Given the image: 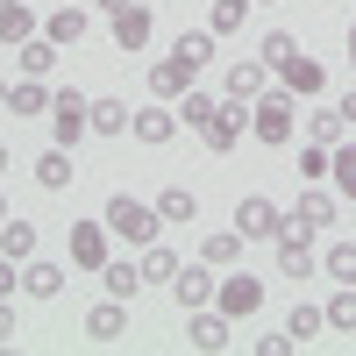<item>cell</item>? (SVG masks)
<instances>
[{
    "instance_id": "74e56055",
    "label": "cell",
    "mask_w": 356,
    "mask_h": 356,
    "mask_svg": "<svg viewBox=\"0 0 356 356\" xmlns=\"http://www.w3.org/2000/svg\"><path fill=\"white\" fill-rule=\"evenodd\" d=\"M292 50H300V36H285V29H271V36H264V50H257V57H264V65L278 72V65H285Z\"/></svg>"
},
{
    "instance_id": "2e32d148",
    "label": "cell",
    "mask_w": 356,
    "mask_h": 356,
    "mask_svg": "<svg viewBox=\"0 0 356 356\" xmlns=\"http://www.w3.org/2000/svg\"><path fill=\"white\" fill-rule=\"evenodd\" d=\"M264 86H271V65H264V57H235L228 65V100H257Z\"/></svg>"
},
{
    "instance_id": "681fc988",
    "label": "cell",
    "mask_w": 356,
    "mask_h": 356,
    "mask_svg": "<svg viewBox=\"0 0 356 356\" xmlns=\"http://www.w3.org/2000/svg\"><path fill=\"white\" fill-rule=\"evenodd\" d=\"M264 8H271V0H264Z\"/></svg>"
},
{
    "instance_id": "5b68a950",
    "label": "cell",
    "mask_w": 356,
    "mask_h": 356,
    "mask_svg": "<svg viewBox=\"0 0 356 356\" xmlns=\"http://www.w3.org/2000/svg\"><path fill=\"white\" fill-rule=\"evenodd\" d=\"M214 307H221L228 321H250V314H264V278H250V271H228V278H214Z\"/></svg>"
},
{
    "instance_id": "e575fe53",
    "label": "cell",
    "mask_w": 356,
    "mask_h": 356,
    "mask_svg": "<svg viewBox=\"0 0 356 356\" xmlns=\"http://www.w3.org/2000/svg\"><path fill=\"white\" fill-rule=\"evenodd\" d=\"M321 328H328V314H321V307H292V314H285V335H292V342H314Z\"/></svg>"
},
{
    "instance_id": "7402d4cb",
    "label": "cell",
    "mask_w": 356,
    "mask_h": 356,
    "mask_svg": "<svg viewBox=\"0 0 356 356\" xmlns=\"http://www.w3.org/2000/svg\"><path fill=\"white\" fill-rule=\"evenodd\" d=\"M0 257H15V264H29V257H36V221L8 214V228H0Z\"/></svg>"
},
{
    "instance_id": "4316f807",
    "label": "cell",
    "mask_w": 356,
    "mask_h": 356,
    "mask_svg": "<svg viewBox=\"0 0 356 356\" xmlns=\"http://www.w3.org/2000/svg\"><path fill=\"white\" fill-rule=\"evenodd\" d=\"M307 136H314V143H328V150H335V143L349 136V122H342V107H314V114H307Z\"/></svg>"
},
{
    "instance_id": "c3c4849f",
    "label": "cell",
    "mask_w": 356,
    "mask_h": 356,
    "mask_svg": "<svg viewBox=\"0 0 356 356\" xmlns=\"http://www.w3.org/2000/svg\"><path fill=\"white\" fill-rule=\"evenodd\" d=\"M0 171H8V150H0Z\"/></svg>"
},
{
    "instance_id": "7a4b0ae2",
    "label": "cell",
    "mask_w": 356,
    "mask_h": 356,
    "mask_svg": "<svg viewBox=\"0 0 356 356\" xmlns=\"http://www.w3.org/2000/svg\"><path fill=\"white\" fill-rule=\"evenodd\" d=\"M100 221H107V235H122V243H136V250H150L157 228H164L157 207H143V200H129V193H114V200L100 207Z\"/></svg>"
},
{
    "instance_id": "f35d334b",
    "label": "cell",
    "mask_w": 356,
    "mask_h": 356,
    "mask_svg": "<svg viewBox=\"0 0 356 356\" xmlns=\"http://www.w3.org/2000/svg\"><path fill=\"white\" fill-rule=\"evenodd\" d=\"M328 164H335L328 143H307V150H300V178H328Z\"/></svg>"
},
{
    "instance_id": "f546056e",
    "label": "cell",
    "mask_w": 356,
    "mask_h": 356,
    "mask_svg": "<svg viewBox=\"0 0 356 356\" xmlns=\"http://www.w3.org/2000/svg\"><path fill=\"white\" fill-rule=\"evenodd\" d=\"M129 122H136L129 100H93V129L100 136H129Z\"/></svg>"
},
{
    "instance_id": "7dc6e473",
    "label": "cell",
    "mask_w": 356,
    "mask_h": 356,
    "mask_svg": "<svg viewBox=\"0 0 356 356\" xmlns=\"http://www.w3.org/2000/svg\"><path fill=\"white\" fill-rule=\"evenodd\" d=\"M0 107H8V79H0Z\"/></svg>"
},
{
    "instance_id": "9a60e30c",
    "label": "cell",
    "mask_w": 356,
    "mask_h": 356,
    "mask_svg": "<svg viewBox=\"0 0 356 356\" xmlns=\"http://www.w3.org/2000/svg\"><path fill=\"white\" fill-rule=\"evenodd\" d=\"M22 292H29V300H57V292H65V264L29 257V264H22Z\"/></svg>"
},
{
    "instance_id": "484cf974",
    "label": "cell",
    "mask_w": 356,
    "mask_h": 356,
    "mask_svg": "<svg viewBox=\"0 0 356 356\" xmlns=\"http://www.w3.org/2000/svg\"><path fill=\"white\" fill-rule=\"evenodd\" d=\"M50 65H57V43L36 29V36L22 43V79H50Z\"/></svg>"
},
{
    "instance_id": "5bb4252c",
    "label": "cell",
    "mask_w": 356,
    "mask_h": 356,
    "mask_svg": "<svg viewBox=\"0 0 356 356\" xmlns=\"http://www.w3.org/2000/svg\"><path fill=\"white\" fill-rule=\"evenodd\" d=\"M129 335V300H100L86 314V342H122Z\"/></svg>"
},
{
    "instance_id": "d590c367",
    "label": "cell",
    "mask_w": 356,
    "mask_h": 356,
    "mask_svg": "<svg viewBox=\"0 0 356 356\" xmlns=\"http://www.w3.org/2000/svg\"><path fill=\"white\" fill-rule=\"evenodd\" d=\"M321 271H328L335 285H356V243H335L328 257H321Z\"/></svg>"
},
{
    "instance_id": "7c38bea8",
    "label": "cell",
    "mask_w": 356,
    "mask_h": 356,
    "mask_svg": "<svg viewBox=\"0 0 356 356\" xmlns=\"http://www.w3.org/2000/svg\"><path fill=\"white\" fill-rule=\"evenodd\" d=\"M129 136H136V143H150V150H164V143L178 136V107H171V100H164V107H136Z\"/></svg>"
},
{
    "instance_id": "cb8c5ba5",
    "label": "cell",
    "mask_w": 356,
    "mask_h": 356,
    "mask_svg": "<svg viewBox=\"0 0 356 356\" xmlns=\"http://www.w3.org/2000/svg\"><path fill=\"white\" fill-rule=\"evenodd\" d=\"M36 36V15H29V0H0V43H29Z\"/></svg>"
},
{
    "instance_id": "ab89813d",
    "label": "cell",
    "mask_w": 356,
    "mask_h": 356,
    "mask_svg": "<svg viewBox=\"0 0 356 356\" xmlns=\"http://www.w3.org/2000/svg\"><path fill=\"white\" fill-rule=\"evenodd\" d=\"M257 349H264V356H292V349H300V342H292V335L278 328V335H257Z\"/></svg>"
},
{
    "instance_id": "b9f144b4",
    "label": "cell",
    "mask_w": 356,
    "mask_h": 356,
    "mask_svg": "<svg viewBox=\"0 0 356 356\" xmlns=\"http://www.w3.org/2000/svg\"><path fill=\"white\" fill-rule=\"evenodd\" d=\"M8 342H15V314L0 307V349H8Z\"/></svg>"
},
{
    "instance_id": "6da1fadb",
    "label": "cell",
    "mask_w": 356,
    "mask_h": 356,
    "mask_svg": "<svg viewBox=\"0 0 356 356\" xmlns=\"http://www.w3.org/2000/svg\"><path fill=\"white\" fill-rule=\"evenodd\" d=\"M292 129H300V93H285V86H264V93L250 100V136L264 143V150H285Z\"/></svg>"
},
{
    "instance_id": "60d3db41",
    "label": "cell",
    "mask_w": 356,
    "mask_h": 356,
    "mask_svg": "<svg viewBox=\"0 0 356 356\" xmlns=\"http://www.w3.org/2000/svg\"><path fill=\"white\" fill-rule=\"evenodd\" d=\"M15 285H22V264H15V257H0V300H8Z\"/></svg>"
},
{
    "instance_id": "ba28073f",
    "label": "cell",
    "mask_w": 356,
    "mask_h": 356,
    "mask_svg": "<svg viewBox=\"0 0 356 356\" xmlns=\"http://www.w3.org/2000/svg\"><path fill=\"white\" fill-rule=\"evenodd\" d=\"M235 228H243L250 243H271V235L285 228V214H278V207L264 200V193H250V200H235Z\"/></svg>"
},
{
    "instance_id": "f1b7e54d",
    "label": "cell",
    "mask_w": 356,
    "mask_h": 356,
    "mask_svg": "<svg viewBox=\"0 0 356 356\" xmlns=\"http://www.w3.org/2000/svg\"><path fill=\"white\" fill-rule=\"evenodd\" d=\"M243 22H250V0H214V8H207V29H214V36H235Z\"/></svg>"
},
{
    "instance_id": "1f68e13d",
    "label": "cell",
    "mask_w": 356,
    "mask_h": 356,
    "mask_svg": "<svg viewBox=\"0 0 356 356\" xmlns=\"http://www.w3.org/2000/svg\"><path fill=\"white\" fill-rule=\"evenodd\" d=\"M171 278H178V257L164 243H150V250H143V285H171Z\"/></svg>"
},
{
    "instance_id": "e0dca14e",
    "label": "cell",
    "mask_w": 356,
    "mask_h": 356,
    "mask_svg": "<svg viewBox=\"0 0 356 356\" xmlns=\"http://www.w3.org/2000/svg\"><path fill=\"white\" fill-rule=\"evenodd\" d=\"M171 57H178L186 72H207V65H214V29H178Z\"/></svg>"
},
{
    "instance_id": "ffe728a7",
    "label": "cell",
    "mask_w": 356,
    "mask_h": 356,
    "mask_svg": "<svg viewBox=\"0 0 356 356\" xmlns=\"http://www.w3.org/2000/svg\"><path fill=\"white\" fill-rule=\"evenodd\" d=\"M186 86H193V72L178 65V57H157V65H150V93L157 100H186Z\"/></svg>"
},
{
    "instance_id": "ee69618b",
    "label": "cell",
    "mask_w": 356,
    "mask_h": 356,
    "mask_svg": "<svg viewBox=\"0 0 356 356\" xmlns=\"http://www.w3.org/2000/svg\"><path fill=\"white\" fill-rule=\"evenodd\" d=\"M349 72H356V22H349Z\"/></svg>"
},
{
    "instance_id": "bcb514c9",
    "label": "cell",
    "mask_w": 356,
    "mask_h": 356,
    "mask_svg": "<svg viewBox=\"0 0 356 356\" xmlns=\"http://www.w3.org/2000/svg\"><path fill=\"white\" fill-rule=\"evenodd\" d=\"M0 228H8V200H0Z\"/></svg>"
},
{
    "instance_id": "44dd1931",
    "label": "cell",
    "mask_w": 356,
    "mask_h": 356,
    "mask_svg": "<svg viewBox=\"0 0 356 356\" xmlns=\"http://www.w3.org/2000/svg\"><path fill=\"white\" fill-rule=\"evenodd\" d=\"M100 285H107V300H136V292H143V264H100Z\"/></svg>"
},
{
    "instance_id": "8d00e7d4",
    "label": "cell",
    "mask_w": 356,
    "mask_h": 356,
    "mask_svg": "<svg viewBox=\"0 0 356 356\" xmlns=\"http://www.w3.org/2000/svg\"><path fill=\"white\" fill-rule=\"evenodd\" d=\"M328 171H335V186H342V193L356 200V143H349V136L335 143V164H328Z\"/></svg>"
},
{
    "instance_id": "83f0119b",
    "label": "cell",
    "mask_w": 356,
    "mask_h": 356,
    "mask_svg": "<svg viewBox=\"0 0 356 356\" xmlns=\"http://www.w3.org/2000/svg\"><path fill=\"white\" fill-rule=\"evenodd\" d=\"M43 107H50L43 79H15V86H8V114H43Z\"/></svg>"
},
{
    "instance_id": "8fae6325",
    "label": "cell",
    "mask_w": 356,
    "mask_h": 356,
    "mask_svg": "<svg viewBox=\"0 0 356 356\" xmlns=\"http://www.w3.org/2000/svg\"><path fill=\"white\" fill-rule=\"evenodd\" d=\"M65 235H72V264L79 271H100L107 264V221H72Z\"/></svg>"
},
{
    "instance_id": "8992f818",
    "label": "cell",
    "mask_w": 356,
    "mask_h": 356,
    "mask_svg": "<svg viewBox=\"0 0 356 356\" xmlns=\"http://www.w3.org/2000/svg\"><path fill=\"white\" fill-rule=\"evenodd\" d=\"M243 129H250V107H243V100H221V114H214V122L200 129V143H207L214 157H228L235 143H243Z\"/></svg>"
},
{
    "instance_id": "603a6c76",
    "label": "cell",
    "mask_w": 356,
    "mask_h": 356,
    "mask_svg": "<svg viewBox=\"0 0 356 356\" xmlns=\"http://www.w3.org/2000/svg\"><path fill=\"white\" fill-rule=\"evenodd\" d=\"M43 36H50L57 50H72V43L86 36V8H50V22H43Z\"/></svg>"
},
{
    "instance_id": "7bdbcfd3",
    "label": "cell",
    "mask_w": 356,
    "mask_h": 356,
    "mask_svg": "<svg viewBox=\"0 0 356 356\" xmlns=\"http://www.w3.org/2000/svg\"><path fill=\"white\" fill-rule=\"evenodd\" d=\"M342 122L356 129V86H349V93H342Z\"/></svg>"
},
{
    "instance_id": "f6af8a7d",
    "label": "cell",
    "mask_w": 356,
    "mask_h": 356,
    "mask_svg": "<svg viewBox=\"0 0 356 356\" xmlns=\"http://www.w3.org/2000/svg\"><path fill=\"white\" fill-rule=\"evenodd\" d=\"M93 8H107V15H114V8H122V0H93Z\"/></svg>"
},
{
    "instance_id": "ac0fdd59",
    "label": "cell",
    "mask_w": 356,
    "mask_h": 356,
    "mask_svg": "<svg viewBox=\"0 0 356 356\" xmlns=\"http://www.w3.org/2000/svg\"><path fill=\"white\" fill-rule=\"evenodd\" d=\"M243 243H250L243 228H214V235H207V243H200V257L214 264V271H235V264H243Z\"/></svg>"
},
{
    "instance_id": "3957f363",
    "label": "cell",
    "mask_w": 356,
    "mask_h": 356,
    "mask_svg": "<svg viewBox=\"0 0 356 356\" xmlns=\"http://www.w3.org/2000/svg\"><path fill=\"white\" fill-rule=\"evenodd\" d=\"M271 250H278V271H285V278H314V271H321V257H314V228L292 221V214H285V228L271 235Z\"/></svg>"
},
{
    "instance_id": "277c9868",
    "label": "cell",
    "mask_w": 356,
    "mask_h": 356,
    "mask_svg": "<svg viewBox=\"0 0 356 356\" xmlns=\"http://www.w3.org/2000/svg\"><path fill=\"white\" fill-rule=\"evenodd\" d=\"M93 129V100L79 93V86H65V93H50V136L65 143V150H79V136Z\"/></svg>"
},
{
    "instance_id": "836d02e7",
    "label": "cell",
    "mask_w": 356,
    "mask_h": 356,
    "mask_svg": "<svg viewBox=\"0 0 356 356\" xmlns=\"http://www.w3.org/2000/svg\"><path fill=\"white\" fill-rule=\"evenodd\" d=\"M292 221H307V228H328V221H335V200H328V193H300Z\"/></svg>"
},
{
    "instance_id": "d6a6232c",
    "label": "cell",
    "mask_w": 356,
    "mask_h": 356,
    "mask_svg": "<svg viewBox=\"0 0 356 356\" xmlns=\"http://www.w3.org/2000/svg\"><path fill=\"white\" fill-rule=\"evenodd\" d=\"M328 314V328H342V335H356V285H335V300L321 307Z\"/></svg>"
},
{
    "instance_id": "4dcf8cb0",
    "label": "cell",
    "mask_w": 356,
    "mask_h": 356,
    "mask_svg": "<svg viewBox=\"0 0 356 356\" xmlns=\"http://www.w3.org/2000/svg\"><path fill=\"white\" fill-rule=\"evenodd\" d=\"M157 214H164V221H200V200H193L186 186H164V193H157Z\"/></svg>"
},
{
    "instance_id": "4fadbf2b",
    "label": "cell",
    "mask_w": 356,
    "mask_h": 356,
    "mask_svg": "<svg viewBox=\"0 0 356 356\" xmlns=\"http://www.w3.org/2000/svg\"><path fill=\"white\" fill-rule=\"evenodd\" d=\"M278 86H285V93H300V100H314L321 86H328V72H321V65H314L307 50H292L285 65H278Z\"/></svg>"
},
{
    "instance_id": "52a82bcc",
    "label": "cell",
    "mask_w": 356,
    "mask_h": 356,
    "mask_svg": "<svg viewBox=\"0 0 356 356\" xmlns=\"http://www.w3.org/2000/svg\"><path fill=\"white\" fill-rule=\"evenodd\" d=\"M171 300L186 307V314H193V307H214V264H207V257H200V264H178Z\"/></svg>"
},
{
    "instance_id": "d6986e66",
    "label": "cell",
    "mask_w": 356,
    "mask_h": 356,
    "mask_svg": "<svg viewBox=\"0 0 356 356\" xmlns=\"http://www.w3.org/2000/svg\"><path fill=\"white\" fill-rule=\"evenodd\" d=\"M36 186L43 193H65L72 186V150H65V143H50V150L36 157Z\"/></svg>"
},
{
    "instance_id": "d4e9b609",
    "label": "cell",
    "mask_w": 356,
    "mask_h": 356,
    "mask_svg": "<svg viewBox=\"0 0 356 356\" xmlns=\"http://www.w3.org/2000/svg\"><path fill=\"white\" fill-rule=\"evenodd\" d=\"M171 107H178V122H186V129H207V122L221 114V100L200 93V86H186V100H171Z\"/></svg>"
},
{
    "instance_id": "30bf717a",
    "label": "cell",
    "mask_w": 356,
    "mask_h": 356,
    "mask_svg": "<svg viewBox=\"0 0 356 356\" xmlns=\"http://www.w3.org/2000/svg\"><path fill=\"white\" fill-rule=\"evenodd\" d=\"M107 29H114V50H143V43H150V8H143V0H136V8H129V0H122V8H114L107 15Z\"/></svg>"
},
{
    "instance_id": "9c48e42d",
    "label": "cell",
    "mask_w": 356,
    "mask_h": 356,
    "mask_svg": "<svg viewBox=\"0 0 356 356\" xmlns=\"http://www.w3.org/2000/svg\"><path fill=\"white\" fill-rule=\"evenodd\" d=\"M186 342L214 356V349H228V342H235V321H228L221 307H193V328H186Z\"/></svg>"
}]
</instances>
